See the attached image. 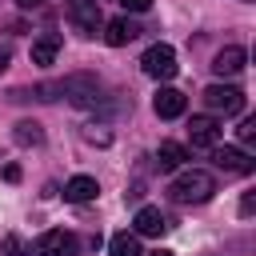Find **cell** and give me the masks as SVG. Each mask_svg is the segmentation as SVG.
I'll return each instance as SVG.
<instances>
[{
  "instance_id": "7",
  "label": "cell",
  "mask_w": 256,
  "mask_h": 256,
  "mask_svg": "<svg viewBox=\"0 0 256 256\" xmlns=\"http://www.w3.org/2000/svg\"><path fill=\"white\" fill-rule=\"evenodd\" d=\"M244 60H248V52H244L240 44H228V48L216 52L212 72H216V76H236V72H244Z\"/></svg>"
},
{
  "instance_id": "18",
  "label": "cell",
  "mask_w": 256,
  "mask_h": 256,
  "mask_svg": "<svg viewBox=\"0 0 256 256\" xmlns=\"http://www.w3.org/2000/svg\"><path fill=\"white\" fill-rule=\"evenodd\" d=\"M236 132H240V140H244V144H252V140H256V120H244Z\"/></svg>"
},
{
  "instance_id": "11",
  "label": "cell",
  "mask_w": 256,
  "mask_h": 256,
  "mask_svg": "<svg viewBox=\"0 0 256 256\" xmlns=\"http://www.w3.org/2000/svg\"><path fill=\"white\" fill-rule=\"evenodd\" d=\"M212 160H216L224 172H240V176L252 172V160H248V152H240V148H216Z\"/></svg>"
},
{
  "instance_id": "16",
  "label": "cell",
  "mask_w": 256,
  "mask_h": 256,
  "mask_svg": "<svg viewBox=\"0 0 256 256\" xmlns=\"http://www.w3.org/2000/svg\"><path fill=\"white\" fill-rule=\"evenodd\" d=\"M56 52H60V40H56V36H44V40L32 44V64H52Z\"/></svg>"
},
{
  "instance_id": "1",
  "label": "cell",
  "mask_w": 256,
  "mask_h": 256,
  "mask_svg": "<svg viewBox=\"0 0 256 256\" xmlns=\"http://www.w3.org/2000/svg\"><path fill=\"white\" fill-rule=\"evenodd\" d=\"M168 196L176 204H204L216 196V176L204 172V168H184L172 184H168Z\"/></svg>"
},
{
  "instance_id": "9",
  "label": "cell",
  "mask_w": 256,
  "mask_h": 256,
  "mask_svg": "<svg viewBox=\"0 0 256 256\" xmlns=\"http://www.w3.org/2000/svg\"><path fill=\"white\" fill-rule=\"evenodd\" d=\"M136 36H140V28H136L128 16H116V20H108V24H104V40H108L112 48H124V44H128V40H136Z\"/></svg>"
},
{
  "instance_id": "24",
  "label": "cell",
  "mask_w": 256,
  "mask_h": 256,
  "mask_svg": "<svg viewBox=\"0 0 256 256\" xmlns=\"http://www.w3.org/2000/svg\"><path fill=\"white\" fill-rule=\"evenodd\" d=\"M244 4H252V0H244Z\"/></svg>"
},
{
  "instance_id": "10",
  "label": "cell",
  "mask_w": 256,
  "mask_h": 256,
  "mask_svg": "<svg viewBox=\"0 0 256 256\" xmlns=\"http://www.w3.org/2000/svg\"><path fill=\"white\" fill-rule=\"evenodd\" d=\"M96 192H100L96 176H72V180L64 184V200H68V204H84V200H96Z\"/></svg>"
},
{
  "instance_id": "20",
  "label": "cell",
  "mask_w": 256,
  "mask_h": 256,
  "mask_svg": "<svg viewBox=\"0 0 256 256\" xmlns=\"http://www.w3.org/2000/svg\"><path fill=\"white\" fill-rule=\"evenodd\" d=\"M120 4H124L128 12H148V8H152V0H120Z\"/></svg>"
},
{
  "instance_id": "3",
  "label": "cell",
  "mask_w": 256,
  "mask_h": 256,
  "mask_svg": "<svg viewBox=\"0 0 256 256\" xmlns=\"http://www.w3.org/2000/svg\"><path fill=\"white\" fill-rule=\"evenodd\" d=\"M140 68L152 76V80H172L176 76V52L168 44H152L144 56H140Z\"/></svg>"
},
{
  "instance_id": "14",
  "label": "cell",
  "mask_w": 256,
  "mask_h": 256,
  "mask_svg": "<svg viewBox=\"0 0 256 256\" xmlns=\"http://www.w3.org/2000/svg\"><path fill=\"white\" fill-rule=\"evenodd\" d=\"M112 256H140V236L136 232H116L112 244H108Z\"/></svg>"
},
{
  "instance_id": "19",
  "label": "cell",
  "mask_w": 256,
  "mask_h": 256,
  "mask_svg": "<svg viewBox=\"0 0 256 256\" xmlns=\"http://www.w3.org/2000/svg\"><path fill=\"white\" fill-rule=\"evenodd\" d=\"M256 212V192H244L240 196V216H252Z\"/></svg>"
},
{
  "instance_id": "22",
  "label": "cell",
  "mask_w": 256,
  "mask_h": 256,
  "mask_svg": "<svg viewBox=\"0 0 256 256\" xmlns=\"http://www.w3.org/2000/svg\"><path fill=\"white\" fill-rule=\"evenodd\" d=\"M16 4H20V8H40L44 0H16Z\"/></svg>"
},
{
  "instance_id": "12",
  "label": "cell",
  "mask_w": 256,
  "mask_h": 256,
  "mask_svg": "<svg viewBox=\"0 0 256 256\" xmlns=\"http://www.w3.org/2000/svg\"><path fill=\"white\" fill-rule=\"evenodd\" d=\"M132 224H136V236H160V232L168 228V220H164L160 208H140Z\"/></svg>"
},
{
  "instance_id": "5",
  "label": "cell",
  "mask_w": 256,
  "mask_h": 256,
  "mask_svg": "<svg viewBox=\"0 0 256 256\" xmlns=\"http://www.w3.org/2000/svg\"><path fill=\"white\" fill-rule=\"evenodd\" d=\"M76 248H80V240L64 228H48L36 240V256H76Z\"/></svg>"
},
{
  "instance_id": "15",
  "label": "cell",
  "mask_w": 256,
  "mask_h": 256,
  "mask_svg": "<svg viewBox=\"0 0 256 256\" xmlns=\"http://www.w3.org/2000/svg\"><path fill=\"white\" fill-rule=\"evenodd\" d=\"M12 136H16V144H24V148H32V144H44V128H40L36 120H20Z\"/></svg>"
},
{
  "instance_id": "17",
  "label": "cell",
  "mask_w": 256,
  "mask_h": 256,
  "mask_svg": "<svg viewBox=\"0 0 256 256\" xmlns=\"http://www.w3.org/2000/svg\"><path fill=\"white\" fill-rule=\"evenodd\" d=\"M4 256H24V240H20L16 232L4 236Z\"/></svg>"
},
{
  "instance_id": "21",
  "label": "cell",
  "mask_w": 256,
  "mask_h": 256,
  "mask_svg": "<svg viewBox=\"0 0 256 256\" xmlns=\"http://www.w3.org/2000/svg\"><path fill=\"white\" fill-rule=\"evenodd\" d=\"M8 60H12V52H8V48H0V72L8 68Z\"/></svg>"
},
{
  "instance_id": "8",
  "label": "cell",
  "mask_w": 256,
  "mask_h": 256,
  "mask_svg": "<svg viewBox=\"0 0 256 256\" xmlns=\"http://www.w3.org/2000/svg\"><path fill=\"white\" fill-rule=\"evenodd\" d=\"M220 132H224V128H220L212 116H192V124H188V136H192L196 148H216Z\"/></svg>"
},
{
  "instance_id": "13",
  "label": "cell",
  "mask_w": 256,
  "mask_h": 256,
  "mask_svg": "<svg viewBox=\"0 0 256 256\" xmlns=\"http://www.w3.org/2000/svg\"><path fill=\"white\" fill-rule=\"evenodd\" d=\"M184 160H188V152H184V144H176V140H164L160 152H156V168H160V172H176Z\"/></svg>"
},
{
  "instance_id": "4",
  "label": "cell",
  "mask_w": 256,
  "mask_h": 256,
  "mask_svg": "<svg viewBox=\"0 0 256 256\" xmlns=\"http://www.w3.org/2000/svg\"><path fill=\"white\" fill-rule=\"evenodd\" d=\"M204 104H208L212 112L236 116V112L244 108V92H240V88H232V84H212V88H204Z\"/></svg>"
},
{
  "instance_id": "23",
  "label": "cell",
  "mask_w": 256,
  "mask_h": 256,
  "mask_svg": "<svg viewBox=\"0 0 256 256\" xmlns=\"http://www.w3.org/2000/svg\"><path fill=\"white\" fill-rule=\"evenodd\" d=\"M140 256H172V252H164V248H160V252H140Z\"/></svg>"
},
{
  "instance_id": "2",
  "label": "cell",
  "mask_w": 256,
  "mask_h": 256,
  "mask_svg": "<svg viewBox=\"0 0 256 256\" xmlns=\"http://www.w3.org/2000/svg\"><path fill=\"white\" fill-rule=\"evenodd\" d=\"M68 20L80 36H96L104 28V16H100V0H72L68 4Z\"/></svg>"
},
{
  "instance_id": "6",
  "label": "cell",
  "mask_w": 256,
  "mask_h": 256,
  "mask_svg": "<svg viewBox=\"0 0 256 256\" xmlns=\"http://www.w3.org/2000/svg\"><path fill=\"white\" fill-rule=\"evenodd\" d=\"M152 108H156V116H160V120H176V116H184L188 96H184V92H176V88H160V92L152 96Z\"/></svg>"
}]
</instances>
